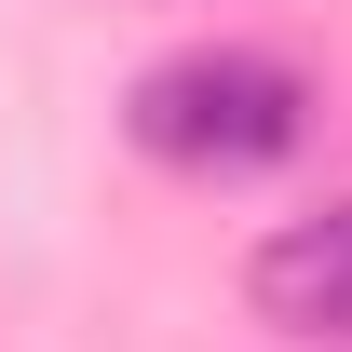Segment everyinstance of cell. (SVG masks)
<instances>
[{"label":"cell","instance_id":"1","mask_svg":"<svg viewBox=\"0 0 352 352\" xmlns=\"http://www.w3.org/2000/svg\"><path fill=\"white\" fill-rule=\"evenodd\" d=\"M298 135H311V82L285 54L217 41V54H163V68L135 82V149L176 163V176H258V163H285Z\"/></svg>","mask_w":352,"mask_h":352},{"label":"cell","instance_id":"2","mask_svg":"<svg viewBox=\"0 0 352 352\" xmlns=\"http://www.w3.org/2000/svg\"><path fill=\"white\" fill-rule=\"evenodd\" d=\"M258 311L285 325V339H352V204H325V217H285L258 244Z\"/></svg>","mask_w":352,"mask_h":352}]
</instances>
